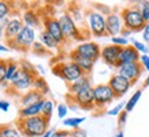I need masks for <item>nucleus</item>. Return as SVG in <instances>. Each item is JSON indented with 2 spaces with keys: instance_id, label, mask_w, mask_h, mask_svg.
I'll use <instances>...</instances> for the list:
<instances>
[{
  "instance_id": "nucleus-1",
  "label": "nucleus",
  "mask_w": 149,
  "mask_h": 137,
  "mask_svg": "<svg viewBox=\"0 0 149 137\" xmlns=\"http://www.w3.org/2000/svg\"><path fill=\"white\" fill-rule=\"evenodd\" d=\"M15 126L21 134L25 137H42L49 129V119L44 115H37L32 118L21 119L18 118L15 122Z\"/></svg>"
},
{
  "instance_id": "nucleus-2",
  "label": "nucleus",
  "mask_w": 149,
  "mask_h": 137,
  "mask_svg": "<svg viewBox=\"0 0 149 137\" xmlns=\"http://www.w3.org/2000/svg\"><path fill=\"white\" fill-rule=\"evenodd\" d=\"M120 17H122L125 29H127V30H130L133 33L144 30L145 25H146L144 17L141 15V11L138 10V7L136 4L125 7L120 11Z\"/></svg>"
},
{
  "instance_id": "nucleus-3",
  "label": "nucleus",
  "mask_w": 149,
  "mask_h": 137,
  "mask_svg": "<svg viewBox=\"0 0 149 137\" xmlns=\"http://www.w3.org/2000/svg\"><path fill=\"white\" fill-rule=\"evenodd\" d=\"M52 73L55 75L60 77L66 82L71 84V82L77 81L79 78H82L85 74L81 70V67L77 63H74L72 60H67V62H60V63L52 66Z\"/></svg>"
},
{
  "instance_id": "nucleus-4",
  "label": "nucleus",
  "mask_w": 149,
  "mask_h": 137,
  "mask_svg": "<svg viewBox=\"0 0 149 137\" xmlns=\"http://www.w3.org/2000/svg\"><path fill=\"white\" fill-rule=\"evenodd\" d=\"M37 75H38L37 73H33V71H29L25 68H19L18 73L14 75L13 81L10 82V89L17 92L18 95L21 92L30 91V89H33V82H34Z\"/></svg>"
},
{
  "instance_id": "nucleus-5",
  "label": "nucleus",
  "mask_w": 149,
  "mask_h": 137,
  "mask_svg": "<svg viewBox=\"0 0 149 137\" xmlns=\"http://www.w3.org/2000/svg\"><path fill=\"white\" fill-rule=\"evenodd\" d=\"M36 37L37 36H36V30L34 29H32V27H29V26H25L18 36L15 37L14 40L7 41L6 45L8 47V48H13V50L26 52L36 43Z\"/></svg>"
},
{
  "instance_id": "nucleus-6",
  "label": "nucleus",
  "mask_w": 149,
  "mask_h": 137,
  "mask_svg": "<svg viewBox=\"0 0 149 137\" xmlns=\"http://www.w3.org/2000/svg\"><path fill=\"white\" fill-rule=\"evenodd\" d=\"M59 23L62 26V30H63V34L66 37V40H84L86 38L84 34L81 33V29L77 26L75 21L70 17V14L64 13L59 17Z\"/></svg>"
},
{
  "instance_id": "nucleus-7",
  "label": "nucleus",
  "mask_w": 149,
  "mask_h": 137,
  "mask_svg": "<svg viewBox=\"0 0 149 137\" xmlns=\"http://www.w3.org/2000/svg\"><path fill=\"white\" fill-rule=\"evenodd\" d=\"M88 25H89L91 33L93 36H107V21H105L104 14L99 13L96 10H91L88 13Z\"/></svg>"
},
{
  "instance_id": "nucleus-8",
  "label": "nucleus",
  "mask_w": 149,
  "mask_h": 137,
  "mask_svg": "<svg viewBox=\"0 0 149 137\" xmlns=\"http://www.w3.org/2000/svg\"><path fill=\"white\" fill-rule=\"evenodd\" d=\"M93 93H95V107L96 108H104L107 104L112 103L115 97V93L112 92L108 84H99L93 87Z\"/></svg>"
},
{
  "instance_id": "nucleus-9",
  "label": "nucleus",
  "mask_w": 149,
  "mask_h": 137,
  "mask_svg": "<svg viewBox=\"0 0 149 137\" xmlns=\"http://www.w3.org/2000/svg\"><path fill=\"white\" fill-rule=\"evenodd\" d=\"M42 25H44V30L48 32L55 40L58 41L59 45H62V44H64L67 41L63 34L62 26L59 23V18H55V17H51V15H45L44 19H42Z\"/></svg>"
},
{
  "instance_id": "nucleus-10",
  "label": "nucleus",
  "mask_w": 149,
  "mask_h": 137,
  "mask_svg": "<svg viewBox=\"0 0 149 137\" xmlns=\"http://www.w3.org/2000/svg\"><path fill=\"white\" fill-rule=\"evenodd\" d=\"M68 99H71L78 107L84 110H93L95 108V93H93V87L86 88L75 96L67 95Z\"/></svg>"
},
{
  "instance_id": "nucleus-11",
  "label": "nucleus",
  "mask_w": 149,
  "mask_h": 137,
  "mask_svg": "<svg viewBox=\"0 0 149 137\" xmlns=\"http://www.w3.org/2000/svg\"><path fill=\"white\" fill-rule=\"evenodd\" d=\"M108 85L111 87L113 93H115V97L125 96L127 92L130 91V88L133 87V84L127 78L122 77L120 74H118V73L111 75V78H109V81H108Z\"/></svg>"
},
{
  "instance_id": "nucleus-12",
  "label": "nucleus",
  "mask_w": 149,
  "mask_h": 137,
  "mask_svg": "<svg viewBox=\"0 0 149 137\" xmlns=\"http://www.w3.org/2000/svg\"><path fill=\"white\" fill-rule=\"evenodd\" d=\"M74 51H75L77 54L88 58V59L93 60V62H96V60L100 58V55H101V48H100V45L97 43H95V41L81 43V44H78V45L74 48Z\"/></svg>"
},
{
  "instance_id": "nucleus-13",
  "label": "nucleus",
  "mask_w": 149,
  "mask_h": 137,
  "mask_svg": "<svg viewBox=\"0 0 149 137\" xmlns=\"http://www.w3.org/2000/svg\"><path fill=\"white\" fill-rule=\"evenodd\" d=\"M142 71H144V67L141 66L140 62L122 64V66H119V67H118V74H120L122 77L127 78L133 85H134V84L137 82V80L141 77Z\"/></svg>"
},
{
  "instance_id": "nucleus-14",
  "label": "nucleus",
  "mask_w": 149,
  "mask_h": 137,
  "mask_svg": "<svg viewBox=\"0 0 149 137\" xmlns=\"http://www.w3.org/2000/svg\"><path fill=\"white\" fill-rule=\"evenodd\" d=\"M122 47H118L115 44H108V45H104L101 48V55L100 58L112 67H118V62H119V55H120Z\"/></svg>"
},
{
  "instance_id": "nucleus-15",
  "label": "nucleus",
  "mask_w": 149,
  "mask_h": 137,
  "mask_svg": "<svg viewBox=\"0 0 149 137\" xmlns=\"http://www.w3.org/2000/svg\"><path fill=\"white\" fill-rule=\"evenodd\" d=\"M105 21H107V36H111V37L120 36L122 30L125 29L120 14L111 13L109 15L105 17Z\"/></svg>"
},
{
  "instance_id": "nucleus-16",
  "label": "nucleus",
  "mask_w": 149,
  "mask_h": 137,
  "mask_svg": "<svg viewBox=\"0 0 149 137\" xmlns=\"http://www.w3.org/2000/svg\"><path fill=\"white\" fill-rule=\"evenodd\" d=\"M23 27H25V23H23L22 18H17V17L11 18L8 25L4 27V38H3L4 43L14 40L21 33V30H22Z\"/></svg>"
},
{
  "instance_id": "nucleus-17",
  "label": "nucleus",
  "mask_w": 149,
  "mask_h": 137,
  "mask_svg": "<svg viewBox=\"0 0 149 137\" xmlns=\"http://www.w3.org/2000/svg\"><path fill=\"white\" fill-rule=\"evenodd\" d=\"M141 54L138 51L131 45L123 47L122 51H120V55H119V62H118V67L122 66V64H127V63H136V62H140ZM116 67V68H118Z\"/></svg>"
},
{
  "instance_id": "nucleus-18",
  "label": "nucleus",
  "mask_w": 149,
  "mask_h": 137,
  "mask_svg": "<svg viewBox=\"0 0 149 137\" xmlns=\"http://www.w3.org/2000/svg\"><path fill=\"white\" fill-rule=\"evenodd\" d=\"M68 58H70V60H72L74 63H77L78 66L81 67V70L84 71V74H85V75H88V74L93 70L95 62H93V60H91V59H88V58H85V56H82V55L77 54L74 50L68 54Z\"/></svg>"
},
{
  "instance_id": "nucleus-19",
  "label": "nucleus",
  "mask_w": 149,
  "mask_h": 137,
  "mask_svg": "<svg viewBox=\"0 0 149 137\" xmlns=\"http://www.w3.org/2000/svg\"><path fill=\"white\" fill-rule=\"evenodd\" d=\"M44 99H45L44 95H41L40 92L30 89V91L25 92V93H22L19 96V104H21V107H29V106L36 104L38 101L44 100Z\"/></svg>"
},
{
  "instance_id": "nucleus-20",
  "label": "nucleus",
  "mask_w": 149,
  "mask_h": 137,
  "mask_svg": "<svg viewBox=\"0 0 149 137\" xmlns=\"http://www.w3.org/2000/svg\"><path fill=\"white\" fill-rule=\"evenodd\" d=\"M42 104H44V100L38 101V103H36V104L29 106V107H21V108H19V111H18V118L26 119V118H32V117L41 115Z\"/></svg>"
},
{
  "instance_id": "nucleus-21",
  "label": "nucleus",
  "mask_w": 149,
  "mask_h": 137,
  "mask_svg": "<svg viewBox=\"0 0 149 137\" xmlns=\"http://www.w3.org/2000/svg\"><path fill=\"white\" fill-rule=\"evenodd\" d=\"M91 87H92V82H91L89 75H84V77L79 78V80H77V81L68 84V95L75 96L81 91H84V89H86V88H91Z\"/></svg>"
},
{
  "instance_id": "nucleus-22",
  "label": "nucleus",
  "mask_w": 149,
  "mask_h": 137,
  "mask_svg": "<svg viewBox=\"0 0 149 137\" xmlns=\"http://www.w3.org/2000/svg\"><path fill=\"white\" fill-rule=\"evenodd\" d=\"M22 21L25 23V26H29L36 30V27L41 26V19L40 15L34 11V10H26L22 14Z\"/></svg>"
},
{
  "instance_id": "nucleus-23",
  "label": "nucleus",
  "mask_w": 149,
  "mask_h": 137,
  "mask_svg": "<svg viewBox=\"0 0 149 137\" xmlns=\"http://www.w3.org/2000/svg\"><path fill=\"white\" fill-rule=\"evenodd\" d=\"M38 41H40L42 45L45 47L47 50L49 51H54V50H58L59 47V43L56 40H55L54 37L51 36L48 32H45V30H42V32L38 34Z\"/></svg>"
},
{
  "instance_id": "nucleus-24",
  "label": "nucleus",
  "mask_w": 149,
  "mask_h": 137,
  "mask_svg": "<svg viewBox=\"0 0 149 137\" xmlns=\"http://www.w3.org/2000/svg\"><path fill=\"white\" fill-rule=\"evenodd\" d=\"M33 89L37 92H40L41 95H44V97H45V95L49 93V87H48L45 78L42 77V75H37L36 77V80L33 82Z\"/></svg>"
},
{
  "instance_id": "nucleus-25",
  "label": "nucleus",
  "mask_w": 149,
  "mask_h": 137,
  "mask_svg": "<svg viewBox=\"0 0 149 137\" xmlns=\"http://www.w3.org/2000/svg\"><path fill=\"white\" fill-rule=\"evenodd\" d=\"M0 137H22L17 126L11 125H0Z\"/></svg>"
},
{
  "instance_id": "nucleus-26",
  "label": "nucleus",
  "mask_w": 149,
  "mask_h": 137,
  "mask_svg": "<svg viewBox=\"0 0 149 137\" xmlns=\"http://www.w3.org/2000/svg\"><path fill=\"white\" fill-rule=\"evenodd\" d=\"M19 63L18 62H15V60H7V74H6V81L8 82H11L13 81V78H14V75L18 73V70H19Z\"/></svg>"
},
{
  "instance_id": "nucleus-27",
  "label": "nucleus",
  "mask_w": 149,
  "mask_h": 137,
  "mask_svg": "<svg viewBox=\"0 0 149 137\" xmlns=\"http://www.w3.org/2000/svg\"><path fill=\"white\" fill-rule=\"evenodd\" d=\"M141 95H142V91H141V89H138V91L134 92V93H133V96H131L130 99L126 101V106H125V111H127V113L133 111V108L136 107V104L138 103V100L141 99Z\"/></svg>"
},
{
  "instance_id": "nucleus-28",
  "label": "nucleus",
  "mask_w": 149,
  "mask_h": 137,
  "mask_svg": "<svg viewBox=\"0 0 149 137\" xmlns=\"http://www.w3.org/2000/svg\"><path fill=\"white\" fill-rule=\"evenodd\" d=\"M6 74H7V60L0 59V87H3L7 91L10 88V84L6 81Z\"/></svg>"
},
{
  "instance_id": "nucleus-29",
  "label": "nucleus",
  "mask_w": 149,
  "mask_h": 137,
  "mask_svg": "<svg viewBox=\"0 0 149 137\" xmlns=\"http://www.w3.org/2000/svg\"><path fill=\"white\" fill-rule=\"evenodd\" d=\"M85 121L84 117H72V118H67L63 121V125H66L67 128H72L74 130L75 129H79V125Z\"/></svg>"
},
{
  "instance_id": "nucleus-30",
  "label": "nucleus",
  "mask_w": 149,
  "mask_h": 137,
  "mask_svg": "<svg viewBox=\"0 0 149 137\" xmlns=\"http://www.w3.org/2000/svg\"><path fill=\"white\" fill-rule=\"evenodd\" d=\"M54 113V101L49 99H44V104H42V110H41V115H44L45 118L51 119Z\"/></svg>"
},
{
  "instance_id": "nucleus-31",
  "label": "nucleus",
  "mask_w": 149,
  "mask_h": 137,
  "mask_svg": "<svg viewBox=\"0 0 149 137\" xmlns=\"http://www.w3.org/2000/svg\"><path fill=\"white\" fill-rule=\"evenodd\" d=\"M32 52L37 56H45V55H49V50H47L45 47L41 44L40 41H36L34 44L32 45Z\"/></svg>"
},
{
  "instance_id": "nucleus-32",
  "label": "nucleus",
  "mask_w": 149,
  "mask_h": 137,
  "mask_svg": "<svg viewBox=\"0 0 149 137\" xmlns=\"http://www.w3.org/2000/svg\"><path fill=\"white\" fill-rule=\"evenodd\" d=\"M11 3L8 1H1L0 0V21H3V19L8 18L10 17V13H11Z\"/></svg>"
},
{
  "instance_id": "nucleus-33",
  "label": "nucleus",
  "mask_w": 149,
  "mask_h": 137,
  "mask_svg": "<svg viewBox=\"0 0 149 137\" xmlns=\"http://www.w3.org/2000/svg\"><path fill=\"white\" fill-rule=\"evenodd\" d=\"M136 6L141 11V15L144 17L145 22L148 23L149 22V1H146V0H144V1H138Z\"/></svg>"
},
{
  "instance_id": "nucleus-34",
  "label": "nucleus",
  "mask_w": 149,
  "mask_h": 137,
  "mask_svg": "<svg viewBox=\"0 0 149 137\" xmlns=\"http://www.w3.org/2000/svg\"><path fill=\"white\" fill-rule=\"evenodd\" d=\"M111 44H115V45L118 47H127V45H130L129 44V40L127 38H125V37L122 36H116V37H111Z\"/></svg>"
},
{
  "instance_id": "nucleus-35",
  "label": "nucleus",
  "mask_w": 149,
  "mask_h": 137,
  "mask_svg": "<svg viewBox=\"0 0 149 137\" xmlns=\"http://www.w3.org/2000/svg\"><path fill=\"white\" fill-rule=\"evenodd\" d=\"M131 45L134 47L140 54H142V55H145V54H148V51H149V48L146 45H145L144 43H141V41H137V40H131Z\"/></svg>"
},
{
  "instance_id": "nucleus-36",
  "label": "nucleus",
  "mask_w": 149,
  "mask_h": 137,
  "mask_svg": "<svg viewBox=\"0 0 149 137\" xmlns=\"http://www.w3.org/2000/svg\"><path fill=\"white\" fill-rule=\"evenodd\" d=\"M125 106H126V103H120V104H118V106H115L113 108H111L107 113L108 115H119L120 113L123 111V108H125Z\"/></svg>"
},
{
  "instance_id": "nucleus-37",
  "label": "nucleus",
  "mask_w": 149,
  "mask_h": 137,
  "mask_svg": "<svg viewBox=\"0 0 149 137\" xmlns=\"http://www.w3.org/2000/svg\"><path fill=\"white\" fill-rule=\"evenodd\" d=\"M67 113H68V107L66 104H63V103H60L58 106V117L59 118H64L67 115Z\"/></svg>"
},
{
  "instance_id": "nucleus-38",
  "label": "nucleus",
  "mask_w": 149,
  "mask_h": 137,
  "mask_svg": "<svg viewBox=\"0 0 149 137\" xmlns=\"http://www.w3.org/2000/svg\"><path fill=\"white\" fill-rule=\"evenodd\" d=\"M140 63H141V66L144 67V70L149 71V55H148V54L141 55V58H140Z\"/></svg>"
},
{
  "instance_id": "nucleus-39",
  "label": "nucleus",
  "mask_w": 149,
  "mask_h": 137,
  "mask_svg": "<svg viewBox=\"0 0 149 137\" xmlns=\"http://www.w3.org/2000/svg\"><path fill=\"white\" fill-rule=\"evenodd\" d=\"M127 117H129V113L123 110L122 113H120V114L118 115V123H119L120 126H123V125L126 123V121H127Z\"/></svg>"
},
{
  "instance_id": "nucleus-40",
  "label": "nucleus",
  "mask_w": 149,
  "mask_h": 137,
  "mask_svg": "<svg viewBox=\"0 0 149 137\" xmlns=\"http://www.w3.org/2000/svg\"><path fill=\"white\" fill-rule=\"evenodd\" d=\"M70 137H88L86 136V132L82 130V129H75L70 133Z\"/></svg>"
},
{
  "instance_id": "nucleus-41",
  "label": "nucleus",
  "mask_w": 149,
  "mask_h": 137,
  "mask_svg": "<svg viewBox=\"0 0 149 137\" xmlns=\"http://www.w3.org/2000/svg\"><path fill=\"white\" fill-rule=\"evenodd\" d=\"M142 38H144L145 43H148L149 44V22L145 25L144 30H142Z\"/></svg>"
},
{
  "instance_id": "nucleus-42",
  "label": "nucleus",
  "mask_w": 149,
  "mask_h": 137,
  "mask_svg": "<svg viewBox=\"0 0 149 137\" xmlns=\"http://www.w3.org/2000/svg\"><path fill=\"white\" fill-rule=\"evenodd\" d=\"M70 133L71 132H68V130H56V132H54L52 137H66V136L70 137Z\"/></svg>"
},
{
  "instance_id": "nucleus-43",
  "label": "nucleus",
  "mask_w": 149,
  "mask_h": 137,
  "mask_svg": "<svg viewBox=\"0 0 149 137\" xmlns=\"http://www.w3.org/2000/svg\"><path fill=\"white\" fill-rule=\"evenodd\" d=\"M0 110L1 111H4V113H7L10 110V103L7 100H0Z\"/></svg>"
},
{
  "instance_id": "nucleus-44",
  "label": "nucleus",
  "mask_w": 149,
  "mask_h": 137,
  "mask_svg": "<svg viewBox=\"0 0 149 137\" xmlns=\"http://www.w3.org/2000/svg\"><path fill=\"white\" fill-rule=\"evenodd\" d=\"M130 34H133V32H130V30H127V29H123L122 33H120V36L125 37V38H127V36H130Z\"/></svg>"
},
{
  "instance_id": "nucleus-45",
  "label": "nucleus",
  "mask_w": 149,
  "mask_h": 137,
  "mask_svg": "<svg viewBox=\"0 0 149 137\" xmlns=\"http://www.w3.org/2000/svg\"><path fill=\"white\" fill-rule=\"evenodd\" d=\"M0 51L1 52H10V48L7 45H4L3 43H0Z\"/></svg>"
},
{
  "instance_id": "nucleus-46",
  "label": "nucleus",
  "mask_w": 149,
  "mask_h": 137,
  "mask_svg": "<svg viewBox=\"0 0 149 137\" xmlns=\"http://www.w3.org/2000/svg\"><path fill=\"white\" fill-rule=\"evenodd\" d=\"M4 38V26L0 23V40H3Z\"/></svg>"
},
{
  "instance_id": "nucleus-47",
  "label": "nucleus",
  "mask_w": 149,
  "mask_h": 137,
  "mask_svg": "<svg viewBox=\"0 0 149 137\" xmlns=\"http://www.w3.org/2000/svg\"><path fill=\"white\" fill-rule=\"evenodd\" d=\"M52 136H54V132H52V130H48L42 137H52Z\"/></svg>"
},
{
  "instance_id": "nucleus-48",
  "label": "nucleus",
  "mask_w": 149,
  "mask_h": 137,
  "mask_svg": "<svg viewBox=\"0 0 149 137\" xmlns=\"http://www.w3.org/2000/svg\"><path fill=\"white\" fill-rule=\"evenodd\" d=\"M113 137H125V133H123V130H119Z\"/></svg>"
},
{
  "instance_id": "nucleus-49",
  "label": "nucleus",
  "mask_w": 149,
  "mask_h": 137,
  "mask_svg": "<svg viewBox=\"0 0 149 137\" xmlns=\"http://www.w3.org/2000/svg\"><path fill=\"white\" fill-rule=\"evenodd\" d=\"M146 87H149V75L146 77V80L144 81V88H146Z\"/></svg>"
},
{
  "instance_id": "nucleus-50",
  "label": "nucleus",
  "mask_w": 149,
  "mask_h": 137,
  "mask_svg": "<svg viewBox=\"0 0 149 137\" xmlns=\"http://www.w3.org/2000/svg\"><path fill=\"white\" fill-rule=\"evenodd\" d=\"M0 100H1V99H0Z\"/></svg>"
}]
</instances>
